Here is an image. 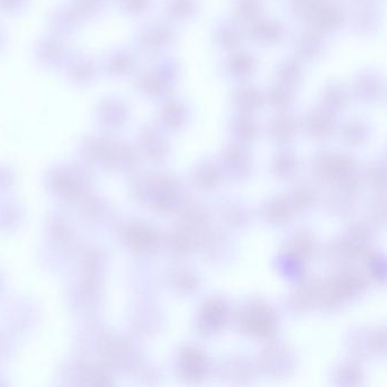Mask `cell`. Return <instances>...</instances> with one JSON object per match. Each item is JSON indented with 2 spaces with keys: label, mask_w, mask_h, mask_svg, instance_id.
I'll return each instance as SVG.
<instances>
[{
  "label": "cell",
  "mask_w": 387,
  "mask_h": 387,
  "mask_svg": "<svg viewBox=\"0 0 387 387\" xmlns=\"http://www.w3.org/2000/svg\"><path fill=\"white\" fill-rule=\"evenodd\" d=\"M314 171L321 181L335 184L342 191L357 192V165L350 157L339 153H321L314 162Z\"/></svg>",
  "instance_id": "6da1fadb"
},
{
  "label": "cell",
  "mask_w": 387,
  "mask_h": 387,
  "mask_svg": "<svg viewBox=\"0 0 387 387\" xmlns=\"http://www.w3.org/2000/svg\"><path fill=\"white\" fill-rule=\"evenodd\" d=\"M239 325L244 333L251 337L270 339L276 335L279 321L268 304L255 301L240 312Z\"/></svg>",
  "instance_id": "7a4b0ae2"
},
{
  "label": "cell",
  "mask_w": 387,
  "mask_h": 387,
  "mask_svg": "<svg viewBox=\"0 0 387 387\" xmlns=\"http://www.w3.org/2000/svg\"><path fill=\"white\" fill-rule=\"evenodd\" d=\"M141 193L150 199L160 211L176 209L184 202V190L180 182L169 176L150 177L141 184Z\"/></svg>",
  "instance_id": "3957f363"
},
{
  "label": "cell",
  "mask_w": 387,
  "mask_h": 387,
  "mask_svg": "<svg viewBox=\"0 0 387 387\" xmlns=\"http://www.w3.org/2000/svg\"><path fill=\"white\" fill-rule=\"evenodd\" d=\"M370 230L365 225L352 226L348 233L341 240L337 241L332 246V255L339 260H358L365 259L370 260L374 253H370Z\"/></svg>",
  "instance_id": "277c9868"
},
{
  "label": "cell",
  "mask_w": 387,
  "mask_h": 387,
  "mask_svg": "<svg viewBox=\"0 0 387 387\" xmlns=\"http://www.w3.org/2000/svg\"><path fill=\"white\" fill-rule=\"evenodd\" d=\"M211 361L207 356L193 346L181 350L177 357V372L182 379L190 383H200L211 374Z\"/></svg>",
  "instance_id": "5b68a950"
},
{
  "label": "cell",
  "mask_w": 387,
  "mask_h": 387,
  "mask_svg": "<svg viewBox=\"0 0 387 387\" xmlns=\"http://www.w3.org/2000/svg\"><path fill=\"white\" fill-rule=\"evenodd\" d=\"M230 307L225 301L215 297L204 303L200 316L198 328L204 335H213L225 328L230 321Z\"/></svg>",
  "instance_id": "8992f818"
},
{
  "label": "cell",
  "mask_w": 387,
  "mask_h": 387,
  "mask_svg": "<svg viewBox=\"0 0 387 387\" xmlns=\"http://www.w3.org/2000/svg\"><path fill=\"white\" fill-rule=\"evenodd\" d=\"M259 368L269 376H286L295 368L291 352L281 346L265 349L259 357Z\"/></svg>",
  "instance_id": "52a82bcc"
},
{
  "label": "cell",
  "mask_w": 387,
  "mask_h": 387,
  "mask_svg": "<svg viewBox=\"0 0 387 387\" xmlns=\"http://www.w3.org/2000/svg\"><path fill=\"white\" fill-rule=\"evenodd\" d=\"M223 167L228 176L242 180L249 176L251 173V156L242 146H230L223 153Z\"/></svg>",
  "instance_id": "ba28073f"
},
{
  "label": "cell",
  "mask_w": 387,
  "mask_h": 387,
  "mask_svg": "<svg viewBox=\"0 0 387 387\" xmlns=\"http://www.w3.org/2000/svg\"><path fill=\"white\" fill-rule=\"evenodd\" d=\"M303 127L310 136L316 139H328L335 132L337 120L334 113L328 109H316L308 113Z\"/></svg>",
  "instance_id": "9c48e42d"
},
{
  "label": "cell",
  "mask_w": 387,
  "mask_h": 387,
  "mask_svg": "<svg viewBox=\"0 0 387 387\" xmlns=\"http://www.w3.org/2000/svg\"><path fill=\"white\" fill-rule=\"evenodd\" d=\"M308 288L311 293L314 306L317 304L325 309H337L342 306L344 297L339 295L332 281L316 279L308 284Z\"/></svg>",
  "instance_id": "30bf717a"
},
{
  "label": "cell",
  "mask_w": 387,
  "mask_h": 387,
  "mask_svg": "<svg viewBox=\"0 0 387 387\" xmlns=\"http://www.w3.org/2000/svg\"><path fill=\"white\" fill-rule=\"evenodd\" d=\"M334 286L343 297L360 295L368 286V277L360 270L348 268L341 272L333 281Z\"/></svg>",
  "instance_id": "8fae6325"
},
{
  "label": "cell",
  "mask_w": 387,
  "mask_h": 387,
  "mask_svg": "<svg viewBox=\"0 0 387 387\" xmlns=\"http://www.w3.org/2000/svg\"><path fill=\"white\" fill-rule=\"evenodd\" d=\"M343 21V13L339 7L324 3L319 7L309 22L318 31H330L337 29Z\"/></svg>",
  "instance_id": "7c38bea8"
},
{
  "label": "cell",
  "mask_w": 387,
  "mask_h": 387,
  "mask_svg": "<svg viewBox=\"0 0 387 387\" xmlns=\"http://www.w3.org/2000/svg\"><path fill=\"white\" fill-rule=\"evenodd\" d=\"M316 244L314 237L306 230L295 232V237L286 246L284 253L297 260L308 259L315 253Z\"/></svg>",
  "instance_id": "4fadbf2b"
},
{
  "label": "cell",
  "mask_w": 387,
  "mask_h": 387,
  "mask_svg": "<svg viewBox=\"0 0 387 387\" xmlns=\"http://www.w3.org/2000/svg\"><path fill=\"white\" fill-rule=\"evenodd\" d=\"M293 213L290 198L277 197L265 204L262 208V216L268 223L274 225H282L290 220Z\"/></svg>",
  "instance_id": "5bb4252c"
},
{
  "label": "cell",
  "mask_w": 387,
  "mask_h": 387,
  "mask_svg": "<svg viewBox=\"0 0 387 387\" xmlns=\"http://www.w3.org/2000/svg\"><path fill=\"white\" fill-rule=\"evenodd\" d=\"M165 65L162 72L149 73L142 80L141 85L143 90L151 96H160L165 92L166 89L173 81V78L176 76L175 66H171V64H165Z\"/></svg>",
  "instance_id": "9a60e30c"
},
{
  "label": "cell",
  "mask_w": 387,
  "mask_h": 387,
  "mask_svg": "<svg viewBox=\"0 0 387 387\" xmlns=\"http://www.w3.org/2000/svg\"><path fill=\"white\" fill-rule=\"evenodd\" d=\"M383 93L381 78L372 73H363L356 81V94L363 102H372L379 99Z\"/></svg>",
  "instance_id": "2e32d148"
},
{
  "label": "cell",
  "mask_w": 387,
  "mask_h": 387,
  "mask_svg": "<svg viewBox=\"0 0 387 387\" xmlns=\"http://www.w3.org/2000/svg\"><path fill=\"white\" fill-rule=\"evenodd\" d=\"M166 244L171 253L182 257L189 255L192 251L195 246V237L192 232L178 225L174 228V231L169 233L166 239Z\"/></svg>",
  "instance_id": "e0dca14e"
},
{
  "label": "cell",
  "mask_w": 387,
  "mask_h": 387,
  "mask_svg": "<svg viewBox=\"0 0 387 387\" xmlns=\"http://www.w3.org/2000/svg\"><path fill=\"white\" fill-rule=\"evenodd\" d=\"M209 222L211 213L208 211L207 208L200 204H190L189 207H186L181 213L180 226L191 232L195 230L200 231L202 228L208 226Z\"/></svg>",
  "instance_id": "ac0fdd59"
},
{
  "label": "cell",
  "mask_w": 387,
  "mask_h": 387,
  "mask_svg": "<svg viewBox=\"0 0 387 387\" xmlns=\"http://www.w3.org/2000/svg\"><path fill=\"white\" fill-rule=\"evenodd\" d=\"M250 34L260 43H277L284 36V27L279 22L255 21L250 27Z\"/></svg>",
  "instance_id": "d6986e66"
},
{
  "label": "cell",
  "mask_w": 387,
  "mask_h": 387,
  "mask_svg": "<svg viewBox=\"0 0 387 387\" xmlns=\"http://www.w3.org/2000/svg\"><path fill=\"white\" fill-rule=\"evenodd\" d=\"M324 50V40L315 32L301 34L295 41V52L304 59H315Z\"/></svg>",
  "instance_id": "ffe728a7"
},
{
  "label": "cell",
  "mask_w": 387,
  "mask_h": 387,
  "mask_svg": "<svg viewBox=\"0 0 387 387\" xmlns=\"http://www.w3.org/2000/svg\"><path fill=\"white\" fill-rule=\"evenodd\" d=\"M297 132V122L290 115H279L270 120L268 133L275 141L286 142Z\"/></svg>",
  "instance_id": "44dd1931"
},
{
  "label": "cell",
  "mask_w": 387,
  "mask_h": 387,
  "mask_svg": "<svg viewBox=\"0 0 387 387\" xmlns=\"http://www.w3.org/2000/svg\"><path fill=\"white\" fill-rule=\"evenodd\" d=\"M195 237V246H198L199 249L202 250L206 255L215 257L217 253H220L224 242V237L220 234V232L206 226Z\"/></svg>",
  "instance_id": "7402d4cb"
},
{
  "label": "cell",
  "mask_w": 387,
  "mask_h": 387,
  "mask_svg": "<svg viewBox=\"0 0 387 387\" xmlns=\"http://www.w3.org/2000/svg\"><path fill=\"white\" fill-rule=\"evenodd\" d=\"M169 283L181 293H192L199 288V279L193 270L175 267L169 273Z\"/></svg>",
  "instance_id": "603a6c76"
},
{
  "label": "cell",
  "mask_w": 387,
  "mask_h": 387,
  "mask_svg": "<svg viewBox=\"0 0 387 387\" xmlns=\"http://www.w3.org/2000/svg\"><path fill=\"white\" fill-rule=\"evenodd\" d=\"M223 377L234 383H246L253 379L255 370L248 361L232 359L223 365Z\"/></svg>",
  "instance_id": "cb8c5ba5"
},
{
  "label": "cell",
  "mask_w": 387,
  "mask_h": 387,
  "mask_svg": "<svg viewBox=\"0 0 387 387\" xmlns=\"http://www.w3.org/2000/svg\"><path fill=\"white\" fill-rule=\"evenodd\" d=\"M193 178L202 190H213L222 182V171L211 162H204L195 169Z\"/></svg>",
  "instance_id": "d4e9b609"
},
{
  "label": "cell",
  "mask_w": 387,
  "mask_h": 387,
  "mask_svg": "<svg viewBox=\"0 0 387 387\" xmlns=\"http://www.w3.org/2000/svg\"><path fill=\"white\" fill-rule=\"evenodd\" d=\"M273 171L282 180H291L299 171V162L295 153L291 151H282L274 160Z\"/></svg>",
  "instance_id": "484cf974"
},
{
  "label": "cell",
  "mask_w": 387,
  "mask_h": 387,
  "mask_svg": "<svg viewBox=\"0 0 387 387\" xmlns=\"http://www.w3.org/2000/svg\"><path fill=\"white\" fill-rule=\"evenodd\" d=\"M216 38L219 45L228 50L237 48L242 43L240 27H237L234 22L227 21V20L223 21L217 27Z\"/></svg>",
  "instance_id": "4316f807"
},
{
  "label": "cell",
  "mask_w": 387,
  "mask_h": 387,
  "mask_svg": "<svg viewBox=\"0 0 387 387\" xmlns=\"http://www.w3.org/2000/svg\"><path fill=\"white\" fill-rule=\"evenodd\" d=\"M162 120L171 129L183 127L186 120V109L183 104L177 100H169L162 109Z\"/></svg>",
  "instance_id": "83f0119b"
},
{
  "label": "cell",
  "mask_w": 387,
  "mask_h": 387,
  "mask_svg": "<svg viewBox=\"0 0 387 387\" xmlns=\"http://www.w3.org/2000/svg\"><path fill=\"white\" fill-rule=\"evenodd\" d=\"M237 108L241 114L249 115L262 105V96L253 87H241L235 98Z\"/></svg>",
  "instance_id": "f1b7e54d"
},
{
  "label": "cell",
  "mask_w": 387,
  "mask_h": 387,
  "mask_svg": "<svg viewBox=\"0 0 387 387\" xmlns=\"http://www.w3.org/2000/svg\"><path fill=\"white\" fill-rule=\"evenodd\" d=\"M226 66H227V72L232 76L237 78H249L255 71V60L251 55L240 52V54L233 55L228 59Z\"/></svg>",
  "instance_id": "f546056e"
},
{
  "label": "cell",
  "mask_w": 387,
  "mask_h": 387,
  "mask_svg": "<svg viewBox=\"0 0 387 387\" xmlns=\"http://www.w3.org/2000/svg\"><path fill=\"white\" fill-rule=\"evenodd\" d=\"M131 244L139 250H153L160 246V237L151 228L135 227L129 232Z\"/></svg>",
  "instance_id": "4dcf8cb0"
},
{
  "label": "cell",
  "mask_w": 387,
  "mask_h": 387,
  "mask_svg": "<svg viewBox=\"0 0 387 387\" xmlns=\"http://www.w3.org/2000/svg\"><path fill=\"white\" fill-rule=\"evenodd\" d=\"M316 200H317V192L312 186L308 185V184L297 186L290 198L293 213H304L310 209L315 204Z\"/></svg>",
  "instance_id": "1f68e13d"
},
{
  "label": "cell",
  "mask_w": 387,
  "mask_h": 387,
  "mask_svg": "<svg viewBox=\"0 0 387 387\" xmlns=\"http://www.w3.org/2000/svg\"><path fill=\"white\" fill-rule=\"evenodd\" d=\"M232 129H233V134L235 135V138L241 143L253 142L258 134V127L255 125V122L246 114L239 115L233 120Z\"/></svg>",
  "instance_id": "d6a6232c"
},
{
  "label": "cell",
  "mask_w": 387,
  "mask_h": 387,
  "mask_svg": "<svg viewBox=\"0 0 387 387\" xmlns=\"http://www.w3.org/2000/svg\"><path fill=\"white\" fill-rule=\"evenodd\" d=\"M323 100H324L325 109L335 114L337 111H341L345 108V106L348 104V92L342 85H332L325 91Z\"/></svg>",
  "instance_id": "836d02e7"
},
{
  "label": "cell",
  "mask_w": 387,
  "mask_h": 387,
  "mask_svg": "<svg viewBox=\"0 0 387 387\" xmlns=\"http://www.w3.org/2000/svg\"><path fill=\"white\" fill-rule=\"evenodd\" d=\"M301 72L300 66L299 64L295 63V60L286 59L283 63L279 64V69H277V78L281 85H286V87H292L301 81Z\"/></svg>",
  "instance_id": "e575fe53"
},
{
  "label": "cell",
  "mask_w": 387,
  "mask_h": 387,
  "mask_svg": "<svg viewBox=\"0 0 387 387\" xmlns=\"http://www.w3.org/2000/svg\"><path fill=\"white\" fill-rule=\"evenodd\" d=\"M144 143H146L147 153L153 160H162L165 157V140L156 129H149L144 133Z\"/></svg>",
  "instance_id": "d590c367"
},
{
  "label": "cell",
  "mask_w": 387,
  "mask_h": 387,
  "mask_svg": "<svg viewBox=\"0 0 387 387\" xmlns=\"http://www.w3.org/2000/svg\"><path fill=\"white\" fill-rule=\"evenodd\" d=\"M268 101L270 105L273 106L274 108L279 111H286L293 102V94H292L291 89L286 87V85H279L270 89L268 93Z\"/></svg>",
  "instance_id": "8d00e7d4"
},
{
  "label": "cell",
  "mask_w": 387,
  "mask_h": 387,
  "mask_svg": "<svg viewBox=\"0 0 387 387\" xmlns=\"http://www.w3.org/2000/svg\"><path fill=\"white\" fill-rule=\"evenodd\" d=\"M337 381L339 385H346V386L360 384L363 381L360 366L356 363H345L337 370Z\"/></svg>",
  "instance_id": "74e56055"
},
{
  "label": "cell",
  "mask_w": 387,
  "mask_h": 387,
  "mask_svg": "<svg viewBox=\"0 0 387 387\" xmlns=\"http://www.w3.org/2000/svg\"><path fill=\"white\" fill-rule=\"evenodd\" d=\"M342 136L346 143L358 146L368 136V127L363 122H350L343 129Z\"/></svg>",
  "instance_id": "f35d334b"
},
{
  "label": "cell",
  "mask_w": 387,
  "mask_h": 387,
  "mask_svg": "<svg viewBox=\"0 0 387 387\" xmlns=\"http://www.w3.org/2000/svg\"><path fill=\"white\" fill-rule=\"evenodd\" d=\"M173 38L171 31L169 27H153L147 34H144V41L149 48H160L166 45Z\"/></svg>",
  "instance_id": "ab89813d"
},
{
  "label": "cell",
  "mask_w": 387,
  "mask_h": 387,
  "mask_svg": "<svg viewBox=\"0 0 387 387\" xmlns=\"http://www.w3.org/2000/svg\"><path fill=\"white\" fill-rule=\"evenodd\" d=\"M354 20L357 22V27H359V30L368 32V31L374 29L376 23H377L376 9L370 3H363L360 8L357 9Z\"/></svg>",
  "instance_id": "60d3db41"
},
{
  "label": "cell",
  "mask_w": 387,
  "mask_h": 387,
  "mask_svg": "<svg viewBox=\"0 0 387 387\" xmlns=\"http://www.w3.org/2000/svg\"><path fill=\"white\" fill-rule=\"evenodd\" d=\"M195 10L193 0H171L167 5V13L174 20H184L192 16Z\"/></svg>",
  "instance_id": "b9f144b4"
},
{
  "label": "cell",
  "mask_w": 387,
  "mask_h": 387,
  "mask_svg": "<svg viewBox=\"0 0 387 387\" xmlns=\"http://www.w3.org/2000/svg\"><path fill=\"white\" fill-rule=\"evenodd\" d=\"M288 306L295 311H304L311 308L314 301L308 286L293 292L288 299Z\"/></svg>",
  "instance_id": "7bdbcfd3"
},
{
  "label": "cell",
  "mask_w": 387,
  "mask_h": 387,
  "mask_svg": "<svg viewBox=\"0 0 387 387\" xmlns=\"http://www.w3.org/2000/svg\"><path fill=\"white\" fill-rule=\"evenodd\" d=\"M262 3L261 0H239L237 3V14L244 21L255 22L260 15Z\"/></svg>",
  "instance_id": "ee69618b"
},
{
  "label": "cell",
  "mask_w": 387,
  "mask_h": 387,
  "mask_svg": "<svg viewBox=\"0 0 387 387\" xmlns=\"http://www.w3.org/2000/svg\"><path fill=\"white\" fill-rule=\"evenodd\" d=\"M325 3V0H291L293 10L297 15L306 21H309L314 13Z\"/></svg>",
  "instance_id": "f6af8a7d"
},
{
  "label": "cell",
  "mask_w": 387,
  "mask_h": 387,
  "mask_svg": "<svg viewBox=\"0 0 387 387\" xmlns=\"http://www.w3.org/2000/svg\"><path fill=\"white\" fill-rule=\"evenodd\" d=\"M224 219L231 226L234 227H240V226L244 225L246 220H248V213L244 211V208L237 204H228L224 208Z\"/></svg>",
  "instance_id": "bcb514c9"
},
{
  "label": "cell",
  "mask_w": 387,
  "mask_h": 387,
  "mask_svg": "<svg viewBox=\"0 0 387 387\" xmlns=\"http://www.w3.org/2000/svg\"><path fill=\"white\" fill-rule=\"evenodd\" d=\"M367 349L372 352H384L386 348V333L385 328H379V330H372L366 339Z\"/></svg>",
  "instance_id": "7dc6e473"
},
{
  "label": "cell",
  "mask_w": 387,
  "mask_h": 387,
  "mask_svg": "<svg viewBox=\"0 0 387 387\" xmlns=\"http://www.w3.org/2000/svg\"><path fill=\"white\" fill-rule=\"evenodd\" d=\"M368 180L375 186L376 189H381L385 185V169L383 164H377L370 169Z\"/></svg>",
  "instance_id": "c3c4849f"
},
{
  "label": "cell",
  "mask_w": 387,
  "mask_h": 387,
  "mask_svg": "<svg viewBox=\"0 0 387 387\" xmlns=\"http://www.w3.org/2000/svg\"><path fill=\"white\" fill-rule=\"evenodd\" d=\"M368 262L372 267V275L377 279H384L385 277V261L379 258V255H372Z\"/></svg>",
  "instance_id": "681fc988"
},
{
  "label": "cell",
  "mask_w": 387,
  "mask_h": 387,
  "mask_svg": "<svg viewBox=\"0 0 387 387\" xmlns=\"http://www.w3.org/2000/svg\"><path fill=\"white\" fill-rule=\"evenodd\" d=\"M148 0H127L129 8L132 10H141L147 5Z\"/></svg>",
  "instance_id": "f907efd6"
}]
</instances>
